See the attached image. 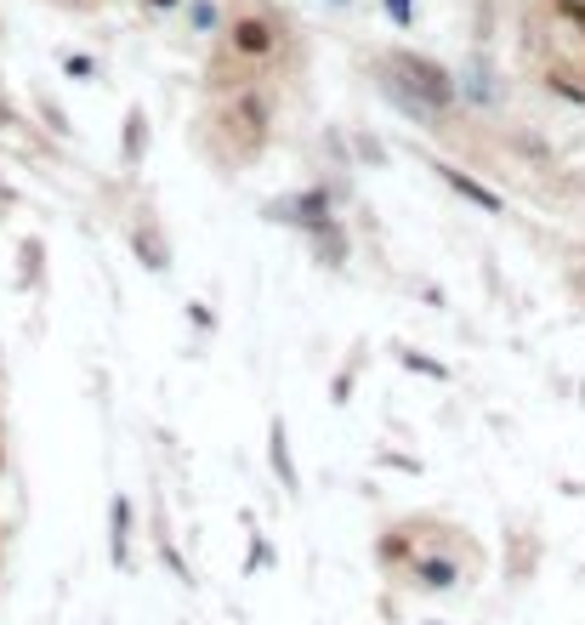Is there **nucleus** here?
<instances>
[{"instance_id": "obj_1", "label": "nucleus", "mask_w": 585, "mask_h": 625, "mask_svg": "<svg viewBox=\"0 0 585 625\" xmlns=\"http://www.w3.org/2000/svg\"><path fill=\"white\" fill-rule=\"evenodd\" d=\"M370 74L381 85V98L415 125H444L455 114V103H461V80L426 52H404V46L399 52H381L370 63Z\"/></svg>"}, {"instance_id": "obj_2", "label": "nucleus", "mask_w": 585, "mask_h": 625, "mask_svg": "<svg viewBox=\"0 0 585 625\" xmlns=\"http://www.w3.org/2000/svg\"><path fill=\"white\" fill-rule=\"evenodd\" d=\"M284 46H290V18L273 12L268 0H251V7H233L228 18V34H222V52L228 63H239L245 74H262L284 58Z\"/></svg>"}, {"instance_id": "obj_3", "label": "nucleus", "mask_w": 585, "mask_h": 625, "mask_svg": "<svg viewBox=\"0 0 585 625\" xmlns=\"http://www.w3.org/2000/svg\"><path fill=\"white\" fill-rule=\"evenodd\" d=\"M216 125L239 149V160H256L268 149V137H273V91L262 80H239L216 103Z\"/></svg>"}, {"instance_id": "obj_4", "label": "nucleus", "mask_w": 585, "mask_h": 625, "mask_svg": "<svg viewBox=\"0 0 585 625\" xmlns=\"http://www.w3.org/2000/svg\"><path fill=\"white\" fill-rule=\"evenodd\" d=\"M341 205H347V177H324L313 188H302V194H284V200H268L262 205V222H279V228H319L330 222Z\"/></svg>"}, {"instance_id": "obj_5", "label": "nucleus", "mask_w": 585, "mask_h": 625, "mask_svg": "<svg viewBox=\"0 0 585 625\" xmlns=\"http://www.w3.org/2000/svg\"><path fill=\"white\" fill-rule=\"evenodd\" d=\"M450 546H455L450 528H444V546H421V541H415V557L404 563V581H410L415 592H432V597H444V592L466 586L472 568H461V557H455Z\"/></svg>"}, {"instance_id": "obj_6", "label": "nucleus", "mask_w": 585, "mask_h": 625, "mask_svg": "<svg viewBox=\"0 0 585 625\" xmlns=\"http://www.w3.org/2000/svg\"><path fill=\"white\" fill-rule=\"evenodd\" d=\"M131 256L142 262V273H154V279H165V273H171V239H165V228H160L154 205H142V211H137V222H131Z\"/></svg>"}, {"instance_id": "obj_7", "label": "nucleus", "mask_w": 585, "mask_h": 625, "mask_svg": "<svg viewBox=\"0 0 585 625\" xmlns=\"http://www.w3.org/2000/svg\"><path fill=\"white\" fill-rule=\"evenodd\" d=\"M432 177H437V182H444V188H450V194H455V200L477 205L483 216H506V200L495 194V188H490V182H477L472 171H461V165H450V160H432Z\"/></svg>"}, {"instance_id": "obj_8", "label": "nucleus", "mask_w": 585, "mask_h": 625, "mask_svg": "<svg viewBox=\"0 0 585 625\" xmlns=\"http://www.w3.org/2000/svg\"><path fill=\"white\" fill-rule=\"evenodd\" d=\"M307 245H313V262H319L324 273H341V268L353 262V239H347V228H341V216L307 228Z\"/></svg>"}, {"instance_id": "obj_9", "label": "nucleus", "mask_w": 585, "mask_h": 625, "mask_svg": "<svg viewBox=\"0 0 585 625\" xmlns=\"http://www.w3.org/2000/svg\"><path fill=\"white\" fill-rule=\"evenodd\" d=\"M131 535H137V501L125 490H114L109 501V563L131 568Z\"/></svg>"}, {"instance_id": "obj_10", "label": "nucleus", "mask_w": 585, "mask_h": 625, "mask_svg": "<svg viewBox=\"0 0 585 625\" xmlns=\"http://www.w3.org/2000/svg\"><path fill=\"white\" fill-rule=\"evenodd\" d=\"M193 40H222L228 34V18H233V0H182V12Z\"/></svg>"}, {"instance_id": "obj_11", "label": "nucleus", "mask_w": 585, "mask_h": 625, "mask_svg": "<svg viewBox=\"0 0 585 625\" xmlns=\"http://www.w3.org/2000/svg\"><path fill=\"white\" fill-rule=\"evenodd\" d=\"M149 149H154V125H149V114H142V103H131L125 120H120V165L125 171H142Z\"/></svg>"}, {"instance_id": "obj_12", "label": "nucleus", "mask_w": 585, "mask_h": 625, "mask_svg": "<svg viewBox=\"0 0 585 625\" xmlns=\"http://www.w3.org/2000/svg\"><path fill=\"white\" fill-rule=\"evenodd\" d=\"M268 466H273V477H279V490L296 501L302 495V472H296V455H290V426L273 415V426H268Z\"/></svg>"}, {"instance_id": "obj_13", "label": "nucleus", "mask_w": 585, "mask_h": 625, "mask_svg": "<svg viewBox=\"0 0 585 625\" xmlns=\"http://www.w3.org/2000/svg\"><path fill=\"white\" fill-rule=\"evenodd\" d=\"M415 541H421V523H399V528H381V541H375V557H381V568H404L410 557H415Z\"/></svg>"}, {"instance_id": "obj_14", "label": "nucleus", "mask_w": 585, "mask_h": 625, "mask_svg": "<svg viewBox=\"0 0 585 625\" xmlns=\"http://www.w3.org/2000/svg\"><path fill=\"white\" fill-rule=\"evenodd\" d=\"M46 284V239H18V291H40Z\"/></svg>"}, {"instance_id": "obj_15", "label": "nucleus", "mask_w": 585, "mask_h": 625, "mask_svg": "<svg viewBox=\"0 0 585 625\" xmlns=\"http://www.w3.org/2000/svg\"><path fill=\"white\" fill-rule=\"evenodd\" d=\"M34 120H40V131H52L58 142H74L80 131H74V120L63 114V103L58 98H46V91H34Z\"/></svg>"}, {"instance_id": "obj_16", "label": "nucleus", "mask_w": 585, "mask_h": 625, "mask_svg": "<svg viewBox=\"0 0 585 625\" xmlns=\"http://www.w3.org/2000/svg\"><path fill=\"white\" fill-rule=\"evenodd\" d=\"M149 528H154V546H160V563L176 574V581H193V574H188V563H182V552H176V541H171V517L165 512H154L149 517Z\"/></svg>"}, {"instance_id": "obj_17", "label": "nucleus", "mask_w": 585, "mask_h": 625, "mask_svg": "<svg viewBox=\"0 0 585 625\" xmlns=\"http://www.w3.org/2000/svg\"><path fill=\"white\" fill-rule=\"evenodd\" d=\"M347 137H353V160H359V165H375V171H381L386 160H393V154H386V142H381L375 131H364V125H353Z\"/></svg>"}, {"instance_id": "obj_18", "label": "nucleus", "mask_w": 585, "mask_h": 625, "mask_svg": "<svg viewBox=\"0 0 585 625\" xmlns=\"http://www.w3.org/2000/svg\"><path fill=\"white\" fill-rule=\"evenodd\" d=\"M319 154H324L335 171H347V165H353V137L341 131V125H330V131L319 137Z\"/></svg>"}, {"instance_id": "obj_19", "label": "nucleus", "mask_w": 585, "mask_h": 625, "mask_svg": "<svg viewBox=\"0 0 585 625\" xmlns=\"http://www.w3.org/2000/svg\"><path fill=\"white\" fill-rule=\"evenodd\" d=\"M399 364L415 370V375H426V381H450V364L432 359V353H421V347H399Z\"/></svg>"}, {"instance_id": "obj_20", "label": "nucleus", "mask_w": 585, "mask_h": 625, "mask_svg": "<svg viewBox=\"0 0 585 625\" xmlns=\"http://www.w3.org/2000/svg\"><path fill=\"white\" fill-rule=\"evenodd\" d=\"M63 74L80 80V85H97V80H103V63H97L91 52H69V58H63Z\"/></svg>"}, {"instance_id": "obj_21", "label": "nucleus", "mask_w": 585, "mask_h": 625, "mask_svg": "<svg viewBox=\"0 0 585 625\" xmlns=\"http://www.w3.org/2000/svg\"><path fill=\"white\" fill-rule=\"evenodd\" d=\"M273 557H279V552H273V541L251 523V557H245V568H251V574H262V568H273Z\"/></svg>"}, {"instance_id": "obj_22", "label": "nucleus", "mask_w": 585, "mask_h": 625, "mask_svg": "<svg viewBox=\"0 0 585 625\" xmlns=\"http://www.w3.org/2000/svg\"><path fill=\"white\" fill-rule=\"evenodd\" d=\"M546 85L557 91V98H568V103H579V109H585V85H579V80H568L563 69H552V74H546Z\"/></svg>"}, {"instance_id": "obj_23", "label": "nucleus", "mask_w": 585, "mask_h": 625, "mask_svg": "<svg viewBox=\"0 0 585 625\" xmlns=\"http://www.w3.org/2000/svg\"><path fill=\"white\" fill-rule=\"evenodd\" d=\"M359 359H364V353H353V359H347V370L335 375V387H330V404H347V399H353V375H359Z\"/></svg>"}, {"instance_id": "obj_24", "label": "nucleus", "mask_w": 585, "mask_h": 625, "mask_svg": "<svg viewBox=\"0 0 585 625\" xmlns=\"http://www.w3.org/2000/svg\"><path fill=\"white\" fill-rule=\"evenodd\" d=\"M552 12H557L568 29H579V34H585V0H552Z\"/></svg>"}, {"instance_id": "obj_25", "label": "nucleus", "mask_w": 585, "mask_h": 625, "mask_svg": "<svg viewBox=\"0 0 585 625\" xmlns=\"http://www.w3.org/2000/svg\"><path fill=\"white\" fill-rule=\"evenodd\" d=\"M381 12H386V23L410 29V23H415V0H381Z\"/></svg>"}, {"instance_id": "obj_26", "label": "nucleus", "mask_w": 585, "mask_h": 625, "mask_svg": "<svg viewBox=\"0 0 585 625\" xmlns=\"http://www.w3.org/2000/svg\"><path fill=\"white\" fill-rule=\"evenodd\" d=\"M512 142L523 149V160H552V149H546L541 137H528V131H512Z\"/></svg>"}, {"instance_id": "obj_27", "label": "nucleus", "mask_w": 585, "mask_h": 625, "mask_svg": "<svg viewBox=\"0 0 585 625\" xmlns=\"http://www.w3.org/2000/svg\"><path fill=\"white\" fill-rule=\"evenodd\" d=\"M182 313H188V324H193V330H205V335H211V330H216V313H211V308H205V302H188V308H182Z\"/></svg>"}, {"instance_id": "obj_28", "label": "nucleus", "mask_w": 585, "mask_h": 625, "mask_svg": "<svg viewBox=\"0 0 585 625\" xmlns=\"http://www.w3.org/2000/svg\"><path fill=\"white\" fill-rule=\"evenodd\" d=\"M142 12H149V18H176L182 0H142Z\"/></svg>"}, {"instance_id": "obj_29", "label": "nucleus", "mask_w": 585, "mask_h": 625, "mask_svg": "<svg viewBox=\"0 0 585 625\" xmlns=\"http://www.w3.org/2000/svg\"><path fill=\"white\" fill-rule=\"evenodd\" d=\"M381 461H386V466H404V472H421V461H410V455H399V450H381Z\"/></svg>"}, {"instance_id": "obj_30", "label": "nucleus", "mask_w": 585, "mask_h": 625, "mask_svg": "<svg viewBox=\"0 0 585 625\" xmlns=\"http://www.w3.org/2000/svg\"><path fill=\"white\" fill-rule=\"evenodd\" d=\"M12 205H18V188H12L7 177H0V211H12Z\"/></svg>"}, {"instance_id": "obj_31", "label": "nucleus", "mask_w": 585, "mask_h": 625, "mask_svg": "<svg viewBox=\"0 0 585 625\" xmlns=\"http://www.w3.org/2000/svg\"><path fill=\"white\" fill-rule=\"evenodd\" d=\"M324 7H335V12H353V0H324Z\"/></svg>"}, {"instance_id": "obj_32", "label": "nucleus", "mask_w": 585, "mask_h": 625, "mask_svg": "<svg viewBox=\"0 0 585 625\" xmlns=\"http://www.w3.org/2000/svg\"><path fill=\"white\" fill-rule=\"evenodd\" d=\"M0 370H7V353H0Z\"/></svg>"}, {"instance_id": "obj_33", "label": "nucleus", "mask_w": 585, "mask_h": 625, "mask_svg": "<svg viewBox=\"0 0 585 625\" xmlns=\"http://www.w3.org/2000/svg\"><path fill=\"white\" fill-rule=\"evenodd\" d=\"M426 625H444V619H426Z\"/></svg>"}]
</instances>
